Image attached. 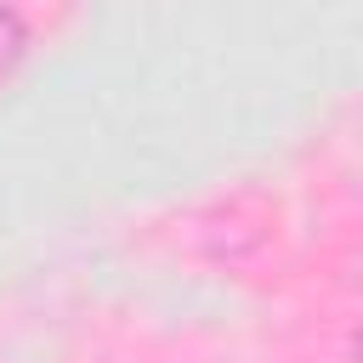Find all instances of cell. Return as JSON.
I'll use <instances>...</instances> for the list:
<instances>
[{"mask_svg":"<svg viewBox=\"0 0 363 363\" xmlns=\"http://www.w3.org/2000/svg\"><path fill=\"white\" fill-rule=\"evenodd\" d=\"M23 45H28V23H23L11 6H0V74L23 57Z\"/></svg>","mask_w":363,"mask_h":363,"instance_id":"cell-1","label":"cell"},{"mask_svg":"<svg viewBox=\"0 0 363 363\" xmlns=\"http://www.w3.org/2000/svg\"><path fill=\"white\" fill-rule=\"evenodd\" d=\"M357 357H363V329H357Z\"/></svg>","mask_w":363,"mask_h":363,"instance_id":"cell-2","label":"cell"}]
</instances>
